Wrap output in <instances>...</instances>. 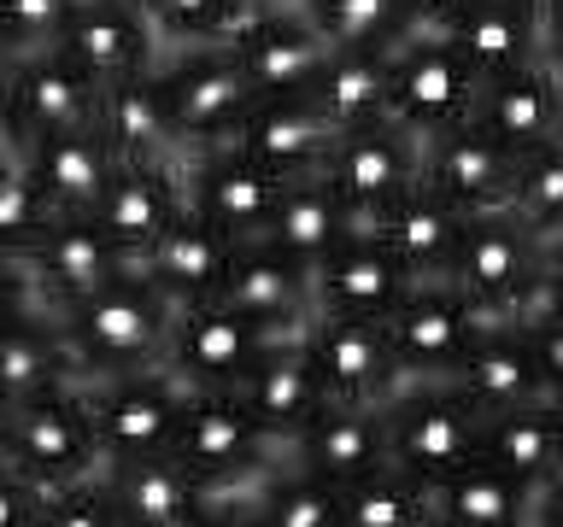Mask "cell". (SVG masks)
<instances>
[{
  "mask_svg": "<svg viewBox=\"0 0 563 527\" xmlns=\"http://www.w3.org/2000/svg\"><path fill=\"white\" fill-rule=\"evenodd\" d=\"M534 492L505 474L487 457H470L464 469H452L446 481L429 486V522L434 527H534Z\"/></svg>",
  "mask_w": 563,
  "mask_h": 527,
  "instance_id": "obj_28",
  "label": "cell"
},
{
  "mask_svg": "<svg viewBox=\"0 0 563 527\" xmlns=\"http://www.w3.org/2000/svg\"><path fill=\"white\" fill-rule=\"evenodd\" d=\"M306 328H264V323H253V316L229 311L223 299H206V305H176L170 311L165 363L188 386H235L246 369H258L276 346L306 340Z\"/></svg>",
  "mask_w": 563,
  "mask_h": 527,
  "instance_id": "obj_7",
  "label": "cell"
},
{
  "mask_svg": "<svg viewBox=\"0 0 563 527\" xmlns=\"http://www.w3.org/2000/svg\"><path fill=\"white\" fill-rule=\"evenodd\" d=\"M534 299H540V305H558V311H563V235L540 240V276H534Z\"/></svg>",
  "mask_w": 563,
  "mask_h": 527,
  "instance_id": "obj_50",
  "label": "cell"
},
{
  "mask_svg": "<svg viewBox=\"0 0 563 527\" xmlns=\"http://www.w3.org/2000/svg\"><path fill=\"white\" fill-rule=\"evenodd\" d=\"M229 393H235L246 411L258 416V428L276 434V439H294V434L329 404V386H323V375H317L306 340L276 346L271 358H264L258 369H246V375L229 386Z\"/></svg>",
  "mask_w": 563,
  "mask_h": 527,
  "instance_id": "obj_27",
  "label": "cell"
},
{
  "mask_svg": "<svg viewBox=\"0 0 563 527\" xmlns=\"http://www.w3.org/2000/svg\"><path fill=\"white\" fill-rule=\"evenodd\" d=\"M534 527H563V474L540 481V492H534Z\"/></svg>",
  "mask_w": 563,
  "mask_h": 527,
  "instance_id": "obj_52",
  "label": "cell"
},
{
  "mask_svg": "<svg viewBox=\"0 0 563 527\" xmlns=\"http://www.w3.org/2000/svg\"><path fill=\"white\" fill-rule=\"evenodd\" d=\"M306 351L329 386V399L341 404H387L399 381V363L387 351V334L376 316H311Z\"/></svg>",
  "mask_w": 563,
  "mask_h": 527,
  "instance_id": "obj_19",
  "label": "cell"
},
{
  "mask_svg": "<svg viewBox=\"0 0 563 527\" xmlns=\"http://www.w3.org/2000/svg\"><path fill=\"white\" fill-rule=\"evenodd\" d=\"M53 47H59L95 88L118 82V77H135V70L158 65V53H165L153 18L141 12V0H77Z\"/></svg>",
  "mask_w": 563,
  "mask_h": 527,
  "instance_id": "obj_14",
  "label": "cell"
},
{
  "mask_svg": "<svg viewBox=\"0 0 563 527\" xmlns=\"http://www.w3.org/2000/svg\"><path fill=\"white\" fill-rule=\"evenodd\" d=\"M18 65V42H12V35L7 30H0V82H7V70Z\"/></svg>",
  "mask_w": 563,
  "mask_h": 527,
  "instance_id": "obj_56",
  "label": "cell"
},
{
  "mask_svg": "<svg viewBox=\"0 0 563 527\" xmlns=\"http://www.w3.org/2000/svg\"><path fill=\"white\" fill-rule=\"evenodd\" d=\"M77 393L95 422L106 463H135V457H165L183 422L194 386L170 363L130 369V375H77Z\"/></svg>",
  "mask_w": 563,
  "mask_h": 527,
  "instance_id": "obj_3",
  "label": "cell"
},
{
  "mask_svg": "<svg viewBox=\"0 0 563 527\" xmlns=\"http://www.w3.org/2000/svg\"><path fill=\"white\" fill-rule=\"evenodd\" d=\"M223 305L253 316L264 328H306L311 323V270L294 264L288 253H276L271 240H241L235 264L223 276Z\"/></svg>",
  "mask_w": 563,
  "mask_h": 527,
  "instance_id": "obj_26",
  "label": "cell"
},
{
  "mask_svg": "<svg viewBox=\"0 0 563 527\" xmlns=\"http://www.w3.org/2000/svg\"><path fill=\"white\" fill-rule=\"evenodd\" d=\"M158 82H165L176 135H183V158L223 147L235 135V123L253 105V88H246L241 65L229 59V47H165L158 53Z\"/></svg>",
  "mask_w": 563,
  "mask_h": 527,
  "instance_id": "obj_11",
  "label": "cell"
},
{
  "mask_svg": "<svg viewBox=\"0 0 563 527\" xmlns=\"http://www.w3.org/2000/svg\"><path fill=\"white\" fill-rule=\"evenodd\" d=\"M258 504L264 498H206V509H200L194 527H264Z\"/></svg>",
  "mask_w": 563,
  "mask_h": 527,
  "instance_id": "obj_49",
  "label": "cell"
},
{
  "mask_svg": "<svg viewBox=\"0 0 563 527\" xmlns=\"http://www.w3.org/2000/svg\"><path fill=\"white\" fill-rule=\"evenodd\" d=\"M95 123H100V135L112 141L118 158H183V135H176L158 65L106 82L100 105H95Z\"/></svg>",
  "mask_w": 563,
  "mask_h": 527,
  "instance_id": "obj_29",
  "label": "cell"
},
{
  "mask_svg": "<svg viewBox=\"0 0 563 527\" xmlns=\"http://www.w3.org/2000/svg\"><path fill=\"white\" fill-rule=\"evenodd\" d=\"M235 235H223L218 223H206L200 211H183L147 253L135 258V270L153 281L170 305H206L223 293V276L235 264Z\"/></svg>",
  "mask_w": 563,
  "mask_h": 527,
  "instance_id": "obj_22",
  "label": "cell"
},
{
  "mask_svg": "<svg viewBox=\"0 0 563 527\" xmlns=\"http://www.w3.org/2000/svg\"><path fill=\"white\" fill-rule=\"evenodd\" d=\"M53 217L59 211H53L47 188L35 182L30 165L0 170V258H30L35 240L53 228Z\"/></svg>",
  "mask_w": 563,
  "mask_h": 527,
  "instance_id": "obj_43",
  "label": "cell"
},
{
  "mask_svg": "<svg viewBox=\"0 0 563 527\" xmlns=\"http://www.w3.org/2000/svg\"><path fill=\"white\" fill-rule=\"evenodd\" d=\"M323 182L334 188V200L352 211V223L369 228L394 200H405L422 182V141L411 130H399L394 117L358 123V130H341L334 147L323 158Z\"/></svg>",
  "mask_w": 563,
  "mask_h": 527,
  "instance_id": "obj_9",
  "label": "cell"
},
{
  "mask_svg": "<svg viewBox=\"0 0 563 527\" xmlns=\"http://www.w3.org/2000/svg\"><path fill=\"white\" fill-rule=\"evenodd\" d=\"M24 158H30V135H24V123H18V112H12V100L0 94V170L24 165Z\"/></svg>",
  "mask_w": 563,
  "mask_h": 527,
  "instance_id": "obj_51",
  "label": "cell"
},
{
  "mask_svg": "<svg viewBox=\"0 0 563 527\" xmlns=\"http://www.w3.org/2000/svg\"><path fill=\"white\" fill-rule=\"evenodd\" d=\"M65 381H77V369H70V351L59 340V328L47 323V311L0 328V399L7 404L53 393V386H65Z\"/></svg>",
  "mask_w": 563,
  "mask_h": 527,
  "instance_id": "obj_37",
  "label": "cell"
},
{
  "mask_svg": "<svg viewBox=\"0 0 563 527\" xmlns=\"http://www.w3.org/2000/svg\"><path fill=\"white\" fill-rule=\"evenodd\" d=\"M517 7L528 12V24H534V42L545 53V35H552V24L563 18V0H517Z\"/></svg>",
  "mask_w": 563,
  "mask_h": 527,
  "instance_id": "obj_53",
  "label": "cell"
},
{
  "mask_svg": "<svg viewBox=\"0 0 563 527\" xmlns=\"http://www.w3.org/2000/svg\"><path fill=\"white\" fill-rule=\"evenodd\" d=\"M464 223H470V211H457L446 193L417 182L405 200H394L376 223H369V235L394 246L411 276H440L446 258H452V246H457V235H464Z\"/></svg>",
  "mask_w": 563,
  "mask_h": 527,
  "instance_id": "obj_33",
  "label": "cell"
},
{
  "mask_svg": "<svg viewBox=\"0 0 563 527\" xmlns=\"http://www.w3.org/2000/svg\"><path fill=\"white\" fill-rule=\"evenodd\" d=\"M440 35L464 53V65L475 77H499V70H517L528 59H540V42H534V24H528V12L517 0H464Z\"/></svg>",
  "mask_w": 563,
  "mask_h": 527,
  "instance_id": "obj_34",
  "label": "cell"
},
{
  "mask_svg": "<svg viewBox=\"0 0 563 527\" xmlns=\"http://www.w3.org/2000/svg\"><path fill=\"white\" fill-rule=\"evenodd\" d=\"M540 59H545V65H552L558 77H563V18L552 24V35H545V53H540Z\"/></svg>",
  "mask_w": 563,
  "mask_h": 527,
  "instance_id": "obj_55",
  "label": "cell"
},
{
  "mask_svg": "<svg viewBox=\"0 0 563 527\" xmlns=\"http://www.w3.org/2000/svg\"><path fill=\"white\" fill-rule=\"evenodd\" d=\"M24 165L35 170V182L47 188L53 211L70 217V211H95L100 188L112 182V170H118V153H112V141L100 135V123H77V130L30 141Z\"/></svg>",
  "mask_w": 563,
  "mask_h": 527,
  "instance_id": "obj_30",
  "label": "cell"
},
{
  "mask_svg": "<svg viewBox=\"0 0 563 527\" xmlns=\"http://www.w3.org/2000/svg\"><path fill=\"white\" fill-rule=\"evenodd\" d=\"M475 88H482V77L440 30H411L399 47H387V117L417 141L470 123Z\"/></svg>",
  "mask_w": 563,
  "mask_h": 527,
  "instance_id": "obj_5",
  "label": "cell"
},
{
  "mask_svg": "<svg viewBox=\"0 0 563 527\" xmlns=\"http://www.w3.org/2000/svg\"><path fill=\"white\" fill-rule=\"evenodd\" d=\"M42 311H47V299H42V288H35L30 264L24 258H0V328L24 323V316H42Z\"/></svg>",
  "mask_w": 563,
  "mask_h": 527,
  "instance_id": "obj_47",
  "label": "cell"
},
{
  "mask_svg": "<svg viewBox=\"0 0 563 527\" xmlns=\"http://www.w3.org/2000/svg\"><path fill=\"white\" fill-rule=\"evenodd\" d=\"M0 94L12 100V112H18V123H24L30 141L77 130V123H95V105H100V88L88 82L59 47L18 53V65L7 70Z\"/></svg>",
  "mask_w": 563,
  "mask_h": 527,
  "instance_id": "obj_25",
  "label": "cell"
},
{
  "mask_svg": "<svg viewBox=\"0 0 563 527\" xmlns=\"http://www.w3.org/2000/svg\"><path fill=\"white\" fill-rule=\"evenodd\" d=\"M183 211H188L183 158H118L112 182L100 188V200L88 217H95L130 258H141Z\"/></svg>",
  "mask_w": 563,
  "mask_h": 527,
  "instance_id": "obj_15",
  "label": "cell"
},
{
  "mask_svg": "<svg viewBox=\"0 0 563 527\" xmlns=\"http://www.w3.org/2000/svg\"><path fill=\"white\" fill-rule=\"evenodd\" d=\"M346 235H358V223H352V211L341 200H334V188L323 176H294V182L282 188V200H276L258 240H271L276 253H288L294 264L317 270Z\"/></svg>",
  "mask_w": 563,
  "mask_h": 527,
  "instance_id": "obj_32",
  "label": "cell"
},
{
  "mask_svg": "<svg viewBox=\"0 0 563 527\" xmlns=\"http://www.w3.org/2000/svg\"><path fill=\"white\" fill-rule=\"evenodd\" d=\"M311 100L334 130L387 117V53L382 47H329L323 70L311 82Z\"/></svg>",
  "mask_w": 563,
  "mask_h": 527,
  "instance_id": "obj_35",
  "label": "cell"
},
{
  "mask_svg": "<svg viewBox=\"0 0 563 527\" xmlns=\"http://www.w3.org/2000/svg\"><path fill=\"white\" fill-rule=\"evenodd\" d=\"M475 323H482V311H475L457 288H446L440 276H417L411 293L382 316L387 351H394V363H399L394 393L411 386V381H452V369H457V358H464Z\"/></svg>",
  "mask_w": 563,
  "mask_h": 527,
  "instance_id": "obj_10",
  "label": "cell"
},
{
  "mask_svg": "<svg viewBox=\"0 0 563 527\" xmlns=\"http://www.w3.org/2000/svg\"><path fill=\"white\" fill-rule=\"evenodd\" d=\"M540 276V240L517 211H475L457 235L440 281L457 288L482 316H522Z\"/></svg>",
  "mask_w": 563,
  "mask_h": 527,
  "instance_id": "obj_4",
  "label": "cell"
},
{
  "mask_svg": "<svg viewBox=\"0 0 563 527\" xmlns=\"http://www.w3.org/2000/svg\"><path fill=\"white\" fill-rule=\"evenodd\" d=\"M282 188H288V176L264 170L258 158H246L241 147H229V141L183 158L188 211H200L206 223H218L223 235H235V240H258L264 235Z\"/></svg>",
  "mask_w": 563,
  "mask_h": 527,
  "instance_id": "obj_13",
  "label": "cell"
},
{
  "mask_svg": "<svg viewBox=\"0 0 563 527\" xmlns=\"http://www.w3.org/2000/svg\"><path fill=\"white\" fill-rule=\"evenodd\" d=\"M552 422H558V439H563V393L552 399ZM558 474H563V469H558Z\"/></svg>",
  "mask_w": 563,
  "mask_h": 527,
  "instance_id": "obj_57",
  "label": "cell"
},
{
  "mask_svg": "<svg viewBox=\"0 0 563 527\" xmlns=\"http://www.w3.org/2000/svg\"><path fill=\"white\" fill-rule=\"evenodd\" d=\"M264 527H341V486L317 481L311 469L282 463L258 504Z\"/></svg>",
  "mask_w": 563,
  "mask_h": 527,
  "instance_id": "obj_41",
  "label": "cell"
},
{
  "mask_svg": "<svg viewBox=\"0 0 563 527\" xmlns=\"http://www.w3.org/2000/svg\"><path fill=\"white\" fill-rule=\"evenodd\" d=\"M35 527H123L112 492H106V469L88 474V481H70V486H47Z\"/></svg>",
  "mask_w": 563,
  "mask_h": 527,
  "instance_id": "obj_44",
  "label": "cell"
},
{
  "mask_svg": "<svg viewBox=\"0 0 563 527\" xmlns=\"http://www.w3.org/2000/svg\"><path fill=\"white\" fill-rule=\"evenodd\" d=\"M288 463L311 469L329 486H352L369 469L387 463V434H382V404H341L329 399L306 428L288 439Z\"/></svg>",
  "mask_w": 563,
  "mask_h": 527,
  "instance_id": "obj_23",
  "label": "cell"
},
{
  "mask_svg": "<svg viewBox=\"0 0 563 527\" xmlns=\"http://www.w3.org/2000/svg\"><path fill=\"white\" fill-rule=\"evenodd\" d=\"M106 492H112L123 527H188L206 504V486L170 451L135 457V463H106Z\"/></svg>",
  "mask_w": 563,
  "mask_h": 527,
  "instance_id": "obj_31",
  "label": "cell"
},
{
  "mask_svg": "<svg viewBox=\"0 0 563 527\" xmlns=\"http://www.w3.org/2000/svg\"><path fill=\"white\" fill-rule=\"evenodd\" d=\"M522 323V340H528V358L540 369V386L545 393H563V311L558 305H540V299H528V311L517 316Z\"/></svg>",
  "mask_w": 563,
  "mask_h": 527,
  "instance_id": "obj_45",
  "label": "cell"
},
{
  "mask_svg": "<svg viewBox=\"0 0 563 527\" xmlns=\"http://www.w3.org/2000/svg\"><path fill=\"white\" fill-rule=\"evenodd\" d=\"M470 123L487 130L499 147L510 153H534L545 141L563 135V77L545 59H528L517 70H499L475 88V105H470Z\"/></svg>",
  "mask_w": 563,
  "mask_h": 527,
  "instance_id": "obj_17",
  "label": "cell"
},
{
  "mask_svg": "<svg viewBox=\"0 0 563 527\" xmlns=\"http://www.w3.org/2000/svg\"><path fill=\"white\" fill-rule=\"evenodd\" d=\"M258 0H141L165 47H218Z\"/></svg>",
  "mask_w": 563,
  "mask_h": 527,
  "instance_id": "obj_40",
  "label": "cell"
},
{
  "mask_svg": "<svg viewBox=\"0 0 563 527\" xmlns=\"http://www.w3.org/2000/svg\"><path fill=\"white\" fill-rule=\"evenodd\" d=\"M341 527H429V486L399 463L369 469L341 486Z\"/></svg>",
  "mask_w": 563,
  "mask_h": 527,
  "instance_id": "obj_39",
  "label": "cell"
},
{
  "mask_svg": "<svg viewBox=\"0 0 563 527\" xmlns=\"http://www.w3.org/2000/svg\"><path fill=\"white\" fill-rule=\"evenodd\" d=\"M487 411L464 399L457 381H411L382 404V434H387V463L417 474L422 486L446 481L470 457H482Z\"/></svg>",
  "mask_w": 563,
  "mask_h": 527,
  "instance_id": "obj_2",
  "label": "cell"
},
{
  "mask_svg": "<svg viewBox=\"0 0 563 527\" xmlns=\"http://www.w3.org/2000/svg\"><path fill=\"white\" fill-rule=\"evenodd\" d=\"M170 457L200 486H211V481H235L246 469L288 463V439L264 434L258 416L246 411L229 386H194L188 404H183V422H176Z\"/></svg>",
  "mask_w": 563,
  "mask_h": 527,
  "instance_id": "obj_8",
  "label": "cell"
},
{
  "mask_svg": "<svg viewBox=\"0 0 563 527\" xmlns=\"http://www.w3.org/2000/svg\"><path fill=\"white\" fill-rule=\"evenodd\" d=\"M299 12L317 24L329 47H399L417 30L405 0H299Z\"/></svg>",
  "mask_w": 563,
  "mask_h": 527,
  "instance_id": "obj_38",
  "label": "cell"
},
{
  "mask_svg": "<svg viewBox=\"0 0 563 527\" xmlns=\"http://www.w3.org/2000/svg\"><path fill=\"white\" fill-rule=\"evenodd\" d=\"M510 211H517V223L534 228V240L563 235V135L534 147V153H522Z\"/></svg>",
  "mask_w": 563,
  "mask_h": 527,
  "instance_id": "obj_42",
  "label": "cell"
},
{
  "mask_svg": "<svg viewBox=\"0 0 563 527\" xmlns=\"http://www.w3.org/2000/svg\"><path fill=\"white\" fill-rule=\"evenodd\" d=\"M452 381L464 386V399H475L482 411H517V404H552V393L540 386V369L528 358L522 323L517 316H482L457 358Z\"/></svg>",
  "mask_w": 563,
  "mask_h": 527,
  "instance_id": "obj_24",
  "label": "cell"
},
{
  "mask_svg": "<svg viewBox=\"0 0 563 527\" xmlns=\"http://www.w3.org/2000/svg\"><path fill=\"white\" fill-rule=\"evenodd\" d=\"M405 7H411V18H417V30H440L446 24V18L464 7V0H405Z\"/></svg>",
  "mask_w": 563,
  "mask_h": 527,
  "instance_id": "obj_54",
  "label": "cell"
},
{
  "mask_svg": "<svg viewBox=\"0 0 563 527\" xmlns=\"http://www.w3.org/2000/svg\"><path fill=\"white\" fill-rule=\"evenodd\" d=\"M411 270L387 240H376L369 228L346 235L334 253L311 270V311L317 316H382L411 293Z\"/></svg>",
  "mask_w": 563,
  "mask_h": 527,
  "instance_id": "obj_16",
  "label": "cell"
},
{
  "mask_svg": "<svg viewBox=\"0 0 563 527\" xmlns=\"http://www.w3.org/2000/svg\"><path fill=\"white\" fill-rule=\"evenodd\" d=\"M482 457L505 474L540 486L563 469V439L552 422V404H517V411H493L482 428Z\"/></svg>",
  "mask_w": 563,
  "mask_h": 527,
  "instance_id": "obj_36",
  "label": "cell"
},
{
  "mask_svg": "<svg viewBox=\"0 0 563 527\" xmlns=\"http://www.w3.org/2000/svg\"><path fill=\"white\" fill-rule=\"evenodd\" d=\"M77 0H0V30L18 42V53H35V47H53L65 30V18Z\"/></svg>",
  "mask_w": 563,
  "mask_h": 527,
  "instance_id": "obj_46",
  "label": "cell"
},
{
  "mask_svg": "<svg viewBox=\"0 0 563 527\" xmlns=\"http://www.w3.org/2000/svg\"><path fill=\"white\" fill-rule=\"evenodd\" d=\"M42 492L24 469H12L7 457H0V527H35V516H42Z\"/></svg>",
  "mask_w": 563,
  "mask_h": 527,
  "instance_id": "obj_48",
  "label": "cell"
},
{
  "mask_svg": "<svg viewBox=\"0 0 563 527\" xmlns=\"http://www.w3.org/2000/svg\"><path fill=\"white\" fill-rule=\"evenodd\" d=\"M223 47H229V59L241 65L253 100H264V94H311L317 70H323V59H329V42L317 35L311 18L299 7H276V0H258Z\"/></svg>",
  "mask_w": 563,
  "mask_h": 527,
  "instance_id": "obj_12",
  "label": "cell"
},
{
  "mask_svg": "<svg viewBox=\"0 0 563 527\" xmlns=\"http://www.w3.org/2000/svg\"><path fill=\"white\" fill-rule=\"evenodd\" d=\"M35 288H42L47 305H65V299L100 293L106 281L130 276L135 258L106 235V228L88 217V211H70V217H53V228L35 240V253L24 258Z\"/></svg>",
  "mask_w": 563,
  "mask_h": 527,
  "instance_id": "obj_21",
  "label": "cell"
},
{
  "mask_svg": "<svg viewBox=\"0 0 563 527\" xmlns=\"http://www.w3.org/2000/svg\"><path fill=\"white\" fill-rule=\"evenodd\" d=\"M334 123L317 112L311 94H264L246 105V117L235 123V135H229V147H241L246 158H258L264 170L276 176H317L323 170V158L334 147Z\"/></svg>",
  "mask_w": 563,
  "mask_h": 527,
  "instance_id": "obj_20",
  "label": "cell"
},
{
  "mask_svg": "<svg viewBox=\"0 0 563 527\" xmlns=\"http://www.w3.org/2000/svg\"><path fill=\"white\" fill-rule=\"evenodd\" d=\"M0 457H7L12 469H24L35 486H70V481L100 474L106 457H100V439H95V422H88V404L77 393V381L12 404Z\"/></svg>",
  "mask_w": 563,
  "mask_h": 527,
  "instance_id": "obj_6",
  "label": "cell"
},
{
  "mask_svg": "<svg viewBox=\"0 0 563 527\" xmlns=\"http://www.w3.org/2000/svg\"><path fill=\"white\" fill-rule=\"evenodd\" d=\"M7 411H12V404H7V399H0V446H7Z\"/></svg>",
  "mask_w": 563,
  "mask_h": 527,
  "instance_id": "obj_58",
  "label": "cell"
},
{
  "mask_svg": "<svg viewBox=\"0 0 563 527\" xmlns=\"http://www.w3.org/2000/svg\"><path fill=\"white\" fill-rule=\"evenodd\" d=\"M170 299L153 288L141 270L106 281L100 293L47 305V323L59 328L77 375H130V369L165 363L170 340Z\"/></svg>",
  "mask_w": 563,
  "mask_h": 527,
  "instance_id": "obj_1",
  "label": "cell"
},
{
  "mask_svg": "<svg viewBox=\"0 0 563 527\" xmlns=\"http://www.w3.org/2000/svg\"><path fill=\"white\" fill-rule=\"evenodd\" d=\"M517 165L522 158L499 147L487 130L475 123H457V130L422 141V182L434 193H446L457 211H510V193H517Z\"/></svg>",
  "mask_w": 563,
  "mask_h": 527,
  "instance_id": "obj_18",
  "label": "cell"
}]
</instances>
